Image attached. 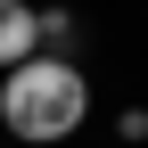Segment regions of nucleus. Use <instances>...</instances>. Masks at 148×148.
<instances>
[{"mask_svg":"<svg viewBox=\"0 0 148 148\" xmlns=\"http://www.w3.org/2000/svg\"><path fill=\"white\" fill-rule=\"evenodd\" d=\"M82 115H90V82H82L74 58H25L0 82V123H8L16 140H33V148L82 132Z\"/></svg>","mask_w":148,"mask_h":148,"instance_id":"1","label":"nucleus"},{"mask_svg":"<svg viewBox=\"0 0 148 148\" xmlns=\"http://www.w3.org/2000/svg\"><path fill=\"white\" fill-rule=\"evenodd\" d=\"M25 58H41V8H25V0H0V66H25Z\"/></svg>","mask_w":148,"mask_h":148,"instance_id":"2","label":"nucleus"},{"mask_svg":"<svg viewBox=\"0 0 148 148\" xmlns=\"http://www.w3.org/2000/svg\"><path fill=\"white\" fill-rule=\"evenodd\" d=\"M41 41H74V16L66 8H41Z\"/></svg>","mask_w":148,"mask_h":148,"instance_id":"3","label":"nucleus"}]
</instances>
